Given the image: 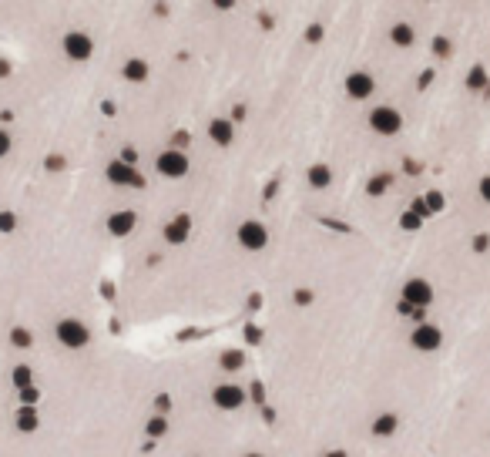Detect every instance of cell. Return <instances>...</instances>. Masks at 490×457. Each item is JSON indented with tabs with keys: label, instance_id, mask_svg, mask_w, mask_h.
<instances>
[{
	"label": "cell",
	"instance_id": "cell-1",
	"mask_svg": "<svg viewBox=\"0 0 490 457\" xmlns=\"http://www.w3.org/2000/svg\"><path fill=\"white\" fill-rule=\"evenodd\" d=\"M57 340H61V347H68V350H84V347L91 343V330H88L81 320H61V323H57Z\"/></svg>",
	"mask_w": 490,
	"mask_h": 457
},
{
	"label": "cell",
	"instance_id": "cell-2",
	"mask_svg": "<svg viewBox=\"0 0 490 457\" xmlns=\"http://www.w3.org/2000/svg\"><path fill=\"white\" fill-rule=\"evenodd\" d=\"M155 168H158V175H165V178H185L188 175V155L181 152V148H168V152H161L155 158Z\"/></svg>",
	"mask_w": 490,
	"mask_h": 457
},
{
	"label": "cell",
	"instance_id": "cell-3",
	"mask_svg": "<svg viewBox=\"0 0 490 457\" xmlns=\"http://www.w3.org/2000/svg\"><path fill=\"white\" fill-rule=\"evenodd\" d=\"M238 246L249 249V253L265 249V246H269V228L262 226V222H256V219L242 222V226H238Z\"/></svg>",
	"mask_w": 490,
	"mask_h": 457
},
{
	"label": "cell",
	"instance_id": "cell-4",
	"mask_svg": "<svg viewBox=\"0 0 490 457\" xmlns=\"http://www.w3.org/2000/svg\"><path fill=\"white\" fill-rule=\"evenodd\" d=\"M369 128L376 131V135H396L400 128H403V115L396 111V108H373L369 111Z\"/></svg>",
	"mask_w": 490,
	"mask_h": 457
},
{
	"label": "cell",
	"instance_id": "cell-5",
	"mask_svg": "<svg viewBox=\"0 0 490 457\" xmlns=\"http://www.w3.org/2000/svg\"><path fill=\"white\" fill-rule=\"evenodd\" d=\"M212 404L218 407V410H238V407L245 404V390L238 383H218L212 390Z\"/></svg>",
	"mask_w": 490,
	"mask_h": 457
},
{
	"label": "cell",
	"instance_id": "cell-6",
	"mask_svg": "<svg viewBox=\"0 0 490 457\" xmlns=\"http://www.w3.org/2000/svg\"><path fill=\"white\" fill-rule=\"evenodd\" d=\"M104 175H108V182L111 185H134V188H141L145 185V178L138 175V168L134 165H128V162H111L108 168H104Z\"/></svg>",
	"mask_w": 490,
	"mask_h": 457
},
{
	"label": "cell",
	"instance_id": "cell-7",
	"mask_svg": "<svg viewBox=\"0 0 490 457\" xmlns=\"http://www.w3.org/2000/svg\"><path fill=\"white\" fill-rule=\"evenodd\" d=\"M403 303H410L413 309H427L433 303V286L427 280H410L403 286Z\"/></svg>",
	"mask_w": 490,
	"mask_h": 457
},
{
	"label": "cell",
	"instance_id": "cell-8",
	"mask_svg": "<svg viewBox=\"0 0 490 457\" xmlns=\"http://www.w3.org/2000/svg\"><path fill=\"white\" fill-rule=\"evenodd\" d=\"M410 343L416 350H423V353H433V350H440V343H443V333H440V327H433V323H420V327L413 330Z\"/></svg>",
	"mask_w": 490,
	"mask_h": 457
},
{
	"label": "cell",
	"instance_id": "cell-9",
	"mask_svg": "<svg viewBox=\"0 0 490 457\" xmlns=\"http://www.w3.org/2000/svg\"><path fill=\"white\" fill-rule=\"evenodd\" d=\"M64 54H68L71 61H88V57L94 54V44H91L88 34L71 30V34H64Z\"/></svg>",
	"mask_w": 490,
	"mask_h": 457
},
{
	"label": "cell",
	"instance_id": "cell-10",
	"mask_svg": "<svg viewBox=\"0 0 490 457\" xmlns=\"http://www.w3.org/2000/svg\"><path fill=\"white\" fill-rule=\"evenodd\" d=\"M373 88H376V81L369 71H353V75L346 77V95L353 98V101H366L369 95H373Z\"/></svg>",
	"mask_w": 490,
	"mask_h": 457
},
{
	"label": "cell",
	"instance_id": "cell-11",
	"mask_svg": "<svg viewBox=\"0 0 490 457\" xmlns=\"http://www.w3.org/2000/svg\"><path fill=\"white\" fill-rule=\"evenodd\" d=\"M188 235H192V215H175L168 226H165V242L168 246H185L188 242Z\"/></svg>",
	"mask_w": 490,
	"mask_h": 457
},
{
	"label": "cell",
	"instance_id": "cell-12",
	"mask_svg": "<svg viewBox=\"0 0 490 457\" xmlns=\"http://www.w3.org/2000/svg\"><path fill=\"white\" fill-rule=\"evenodd\" d=\"M134 226H138V215H134L131 208H125V212H114V215L108 219V232H111V235H118V239H121V235H131V232H134Z\"/></svg>",
	"mask_w": 490,
	"mask_h": 457
},
{
	"label": "cell",
	"instance_id": "cell-13",
	"mask_svg": "<svg viewBox=\"0 0 490 457\" xmlns=\"http://www.w3.org/2000/svg\"><path fill=\"white\" fill-rule=\"evenodd\" d=\"M208 138H212L215 145H232L235 121H229V118H212V125H208Z\"/></svg>",
	"mask_w": 490,
	"mask_h": 457
},
{
	"label": "cell",
	"instance_id": "cell-14",
	"mask_svg": "<svg viewBox=\"0 0 490 457\" xmlns=\"http://www.w3.org/2000/svg\"><path fill=\"white\" fill-rule=\"evenodd\" d=\"M396 427H400V417H396V414H380V417L373 420V434H376V437H393Z\"/></svg>",
	"mask_w": 490,
	"mask_h": 457
},
{
	"label": "cell",
	"instance_id": "cell-15",
	"mask_svg": "<svg viewBox=\"0 0 490 457\" xmlns=\"http://www.w3.org/2000/svg\"><path fill=\"white\" fill-rule=\"evenodd\" d=\"M306 178H309L312 188H326V185L333 182V168H329V165H312L309 172H306Z\"/></svg>",
	"mask_w": 490,
	"mask_h": 457
},
{
	"label": "cell",
	"instance_id": "cell-16",
	"mask_svg": "<svg viewBox=\"0 0 490 457\" xmlns=\"http://www.w3.org/2000/svg\"><path fill=\"white\" fill-rule=\"evenodd\" d=\"M125 77L128 81H145L148 77V61H141V57H131V61H125Z\"/></svg>",
	"mask_w": 490,
	"mask_h": 457
},
{
	"label": "cell",
	"instance_id": "cell-17",
	"mask_svg": "<svg viewBox=\"0 0 490 457\" xmlns=\"http://www.w3.org/2000/svg\"><path fill=\"white\" fill-rule=\"evenodd\" d=\"M37 410L34 407H21L17 410V431H24V434H30V431H37Z\"/></svg>",
	"mask_w": 490,
	"mask_h": 457
},
{
	"label": "cell",
	"instance_id": "cell-18",
	"mask_svg": "<svg viewBox=\"0 0 490 457\" xmlns=\"http://www.w3.org/2000/svg\"><path fill=\"white\" fill-rule=\"evenodd\" d=\"M413 37H416V34H413L410 24H393V30H389V41H393L396 48H410Z\"/></svg>",
	"mask_w": 490,
	"mask_h": 457
},
{
	"label": "cell",
	"instance_id": "cell-19",
	"mask_svg": "<svg viewBox=\"0 0 490 457\" xmlns=\"http://www.w3.org/2000/svg\"><path fill=\"white\" fill-rule=\"evenodd\" d=\"M218 363H222V370L235 373V370H242V367H245V356L238 353V350H225V353L218 356Z\"/></svg>",
	"mask_w": 490,
	"mask_h": 457
},
{
	"label": "cell",
	"instance_id": "cell-20",
	"mask_svg": "<svg viewBox=\"0 0 490 457\" xmlns=\"http://www.w3.org/2000/svg\"><path fill=\"white\" fill-rule=\"evenodd\" d=\"M10 343L21 347V350H27V347L34 343V336H30V330H24V327H14V330H10Z\"/></svg>",
	"mask_w": 490,
	"mask_h": 457
},
{
	"label": "cell",
	"instance_id": "cell-21",
	"mask_svg": "<svg viewBox=\"0 0 490 457\" xmlns=\"http://www.w3.org/2000/svg\"><path fill=\"white\" fill-rule=\"evenodd\" d=\"M14 387H17V393L27 390V387H34V383H30V367H17V370H14Z\"/></svg>",
	"mask_w": 490,
	"mask_h": 457
},
{
	"label": "cell",
	"instance_id": "cell-22",
	"mask_svg": "<svg viewBox=\"0 0 490 457\" xmlns=\"http://www.w3.org/2000/svg\"><path fill=\"white\" fill-rule=\"evenodd\" d=\"M484 84H487V71H484V68H473V71L467 75V88L477 91V88H484Z\"/></svg>",
	"mask_w": 490,
	"mask_h": 457
},
{
	"label": "cell",
	"instance_id": "cell-23",
	"mask_svg": "<svg viewBox=\"0 0 490 457\" xmlns=\"http://www.w3.org/2000/svg\"><path fill=\"white\" fill-rule=\"evenodd\" d=\"M387 188H389V175H376L369 185H366V192H369V195H383Z\"/></svg>",
	"mask_w": 490,
	"mask_h": 457
},
{
	"label": "cell",
	"instance_id": "cell-24",
	"mask_svg": "<svg viewBox=\"0 0 490 457\" xmlns=\"http://www.w3.org/2000/svg\"><path fill=\"white\" fill-rule=\"evenodd\" d=\"M14 228H17V215H14V212H0V232L10 235Z\"/></svg>",
	"mask_w": 490,
	"mask_h": 457
},
{
	"label": "cell",
	"instance_id": "cell-25",
	"mask_svg": "<svg viewBox=\"0 0 490 457\" xmlns=\"http://www.w3.org/2000/svg\"><path fill=\"white\" fill-rule=\"evenodd\" d=\"M41 400V390L37 387H27V390H21V407H34Z\"/></svg>",
	"mask_w": 490,
	"mask_h": 457
},
{
	"label": "cell",
	"instance_id": "cell-26",
	"mask_svg": "<svg viewBox=\"0 0 490 457\" xmlns=\"http://www.w3.org/2000/svg\"><path fill=\"white\" fill-rule=\"evenodd\" d=\"M165 431H168V420H165V417H152V420H148V434H152V437H161Z\"/></svg>",
	"mask_w": 490,
	"mask_h": 457
},
{
	"label": "cell",
	"instance_id": "cell-27",
	"mask_svg": "<svg viewBox=\"0 0 490 457\" xmlns=\"http://www.w3.org/2000/svg\"><path fill=\"white\" fill-rule=\"evenodd\" d=\"M423 202H427V208H430V212H440V208H443V195H440V192H430Z\"/></svg>",
	"mask_w": 490,
	"mask_h": 457
},
{
	"label": "cell",
	"instance_id": "cell-28",
	"mask_svg": "<svg viewBox=\"0 0 490 457\" xmlns=\"http://www.w3.org/2000/svg\"><path fill=\"white\" fill-rule=\"evenodd\" d=\"M400 226L403 228H420V215H416V212H407V215L400 219Z\"/></svg>",
	"mask_w": 490,
	"mask_h": 457
},
{
	"label": "cell",
	"instance_id": "cell-29",
	"mask_svg": "<svg viewBox=\"0 0 490 457\" xmlns=\"http://www.w3.org/2000/svg\"><path fill=\"white\" fill-rule=\"evenodd\" d=\"M3 155H10V135L0 128V158H3Z\"/></svg>",
	"mask_w": 490,
	"mask_h": 457
},
{
	"label": "cell",
	"instance_id": "cell-30",
	"mask_svg": "<svg viewBox=\"0 0 490 457\" xmlns=\"http://www.w3.org/2000/svg\"><path fill=\"white\" fill-rule=\"evenodd\" d=\"M306 41H312V44H316V41H323V27L312 24L309 30H306Z\"/></svg>",
	"mask_w": 490,
	"mask_h": 457
},
{
	"label": "cell",
	"instance_id": "cell-31",
	"mask_svg": "<svg viewBox=\"0 0 490 457\" xmlns=\"http://www.w3.org/2000/svg\"><path fill=\"white\" fill-rule=\"evenodd\" d=\"M480 199H484V202H490V175L480 178Z\"/></svg>",
	"mask_w": 490,
	"mask_h": 457
},
{
	"label": "cell",
	"instance_id": "cell-32",
	"mask_svg": "<svg viewBox=\"0 0 490 457\" xmlns=\"http://www.w3.org/2000/svg\"><path fill=\"white\" fill-rule=\"evenodd\" d=\"M121 162H128V165H134V162H138V152H134V148H121Z\"/></svg>",
	"mask_w": 490,
	"mask_h": 457
},
{
	"label": "cell",
	"instance_id": "cell-33",
	"mask_svg": "<svg viewBox=\"0 0 490 457\" xmlns=\"http://www.w3.org/2000/svg\"><path fill=\"white\" fill-rule=\"evenodd\" d=\"M309 300H312L309 289H299V293H296V303H309Z\"/></svg>",
	"mask_w": 490,
	"mask_h": 457
},
{
	"label": "cell",
	"instance_id": "cell-34",
	"mask_svg": "<svg viewBox=\"0 0 490 457\" xmlns=\"http://www.w3.org/2000/svg\"><path fill=\"white\" fill-rule=\"evenodd\" d=\"M433 51H437V54H447V41H443V37H437V41H433Z\"/></svg>",
	"mask_w": 490,
	"mask_h": 457
},
{
	"label": "cell",
	"instance_id": "cell-35",
	"mask_svg": "<svg viewBox=\"0 0 490 457\" xmlns=\"http://www.w3.org/2000/svg\"><path fill=\"white\" fill-rule=\"evenodd\" d=\"M326 457H346V451H329Z\"/></svg>",
	"mask_w": 490,
	"mask_h": 457
},
{
	"label": "cell",
	"instance_id": "cell-36",
	"mask_svg": "<svg viewBox=\"0 0 490 457\" xmlns=\"http://www.w3.org/2000/svg\"><path fill=\"white\" fill-rule=\"evenodd\" d=\"M245 457H265V454H245Z\"/></svg>",
	"mask_w": 490,
	"mask_h": 457
}]
</instances>
